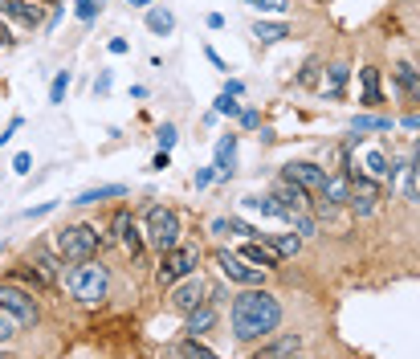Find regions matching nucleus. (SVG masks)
<instances>
[{"label": "nucleus", "instance_id": "f257e3e1", "mask_svg": "<svg viewBox=\"0 0 420 359\" xmlns=\"http://www.w3.org/2000/svg\"><path fill=\"white\" fill-rule=\"evenodd\" d=\"M281 322V302L270 290H245L241 298H233V335L241 343H253V339H266L274 335Z\"/></svg>", "mask_w": 420, "mask_h": 359}, {"label": "nucleus", "instance_id": "f03ea898", "mask_svg": "<svg viewBox=\"0 0 420 359\" xmlns=\"http://www.w3.org/2000/svg\"><path fill=\"white\" fill-rule=\"evenodd\" d=\"M66 286H70V294L78 302L98 307L106 298V290H110V273H106V266H94V258H90V262H78V269H70Z\"/></svg>", "mask_w": 420, "mask_h": 359}, {"label": "nucleus", "instance_id": "7ed1b4c3", "mask_svg": "<svg viewBox=\"0 0 420 359\" xmlns=\"http://www.w3.org/2000/svg\"><path fill=\"white\" fill-rule=\"evenodd\" d=\"M98 229L94 224H66V229H57V253L66 258V262H90L94 253H98Z\"/></svg>", "mask_w": 420, "mask_h": 359}, {"label": "nucleus", "instance_id": "20e7f679", "mask_svg": "<svg viewBox=\"0 0 420 359\" xmlns=\"http://www.w3.org/2000/svg\"><path fill=\"white\" fill-rule=\"evenodd\" d=\"M196 266H200V249L196 245H172L168 253H163V266H159V286H176L180 278H188V273H196Z\"/></svg>", "mask_w": 420, "mask_h": 359}, {"label": "nucleus", "instance_id": "39448f33", "mask_svg": "<svg viewBox=\"0 0 420 359\" xmlns=\"http://www.w3.org/2000/svg\"><path fill=\"white\" fill-rule=\"evenodd\" d=\"M147 241L159 253H168L172 245H180V217L172 208H151L147 213Z\"/></svg>", "mask_w": 420, "mask_h": 359}, {"label": "nucleus", "instance_id": "423d86ee", "mask_svg": "<svg viewBox=\"0 0 420 359\" xmlns=\"http://www.w3.org/2000/svg\"><path fill=\"white\" fill-rule=\"evenodd\" d=\"M0 311H8L21 327H33L37 322V298L21 286H0Z\"/></svg>", "mask_w": 420, "mask_h": 359}, {"label": "nucleus", "instance_id": "0eeeda50", "mask_svg": "<svg viewBox=\"0 0 420 359\" xmlns=\"http://www.w3.org/2000/svg\"><path fill=\"white\" fill-rule=\"evenodd\" d=\"M200 302H208V282H204L200 273H188V278H180V282L172 286V307L180 314L196 311Z\"/></svg>", "mask_w": 420, "mask_h": 359}, {"label": "nucleus", "instance_id": "6e6552de", "mask_svg": "<svg viewBox=\"0 0 420 359\" xmlns=\"http://www.w3.org/2000/svg\"><path fill=\"white\" fill-rule=\"evenodd\" d=\"M217 266H221V273H225L229 282H241V286H257V282H261V269L249 266L241 253H229V249H221V253H217Z\"/></svg>", "mask_w": 420, "mask_h": 359}, {"label": "nucleus", "instance_id": "1a4fd4ad", "mask_svg": "<svg viewBox=\"0 0 420 359\" xmlns=\"http://www.w3.org/2000/svg\"><path fill=\"white\" fill-rule=\"evenodd\" d=\"M286 180H294L298 188H306V192H323V184H327V172L319 168V164H306V159H298V164H286Z\"/></svg>", "mask_w": 420, "mask_h": 359}, {"label": "nucleus", "instance_id": "9d476101", "mask_svg": "<svg viewBox=\"0 0 420 359\" xmlns=\"http://www.w3.org/2000/svg\"><path fill=\"white\" fill-rule=\"evenodd\" d=\"M351 208L359 213V217H372L375 213V200H379V188H375V180L368 176H355V184H351Z\"/></svg>", "mask_w": 420, "mask_h": 359}, {"label": "nucleus", "instance_id": "9b49d317", "mask_svg": "<svg viewBox=\"0 0 420 359\" xmlns=\"http://www.w3.org/2000/svg\"><path fill=\"white\" fill-rule=\"evenodd\" d=\"M0 12L12 17V21L25 25V29H37V25H41V8H37L33 0H0Z\"/></svg>", "mask_w": 420, "mask_h": 359}, {"label": "nucleus", "instance_id": "f8f14e48", "mask_svg": "<svg viewBox=\"0 0 420 359\" xmlns=\"http://www.w3.org/2000/svg\"><path fill=\"white\" fill-rule=\"evenodd\" d=\"M351 176H368V180H388L392 176V164H388V155L379 151V147H368L363 151V164L351 172Z\"/></svg>", "mask_w": 420, "mask_h": 359}, {"label": "nucleus", "instance_id": "ddd939ff", "mask_svg": "<svg viewBox=\"0 0 420 359\" xmlns=\"http://www.w3.org/2000/svg\"><path fill=\"white\" fill-rule=\"evenodd\" d=\"M306 196H310V192H306V188H298L294 180H286V184H281L278 192H274V200H278L281 208H286V217H294V213H302V208L310 204Z\"/></svg>", "mask_w": 420, "mask_h": 359}, {"label": "nucleus", "instance_id": "4468645a", "mask_svg": "<svg viewBox=\"0 0 420 359\" xmlns=\"http://www.w3.org/2000/svg\"><path fill=\"white\" fill-rule=\"evenodd\" d=\"M241 258H245L249 266H257V269H278V262H281L278 253H274L270 245H261L257 237H249V245L241 249Z\"/></svg>", "mask_w": 420, "mask_h": 359}, {"label": "nucleus", "instance_id": "2eb2a0df", "mask_svg": "<svg viewBox=\"0 0 420 359\" xmlns=\"http://www.w3.org/2000/svg\"><path fill=\"white\" fill-rule=\"evenodd\" d=\"M233 164H237V135H221V143H217V164H212V172L217 176H233Z\"/></svg>", "mask_w": 420, "mask_h": 359}, {"label": "nucleus", "instance_id": "dca6fc26", "mask_svg": "<svg viewBox=\"0 0 420 359\" xmlns=\"http://www.w3.org/2000/svg\"><path fill=\"white\" fill-rule=\"evenodd\" d=\"M212 322H217V307H212V294H208V302H200L196 311H188V335H200Z\"/></svg>", "mask_w": 420, "mask_h": 359}, {"label": "nucleus", "instance_id": "f3484780", "mask_svg": "<svg viewBox=\"0 0 420 359\" xmlns=\"http://www.w3.org/2000/svg\"><path fill=\"white\" fill-rule=\"evenodd\" d=\"M347 74H351V66L334 61V66L327 70V78H323V94H327V98H343V90H347Z\"/></svg>", "mask_w": 420, "mask_h": 359}, {"label": "nucleus", "instance_id": "a211bd4d", "mask_svg": "<svg viewBox=\"0 0 420 359\" xmlns=\"http://www.w3.org/2000/svg\"><path fill=\"white\" fill-rule=\"evenodd\" d=\"M114 196H127V188H123V184H98V188L78 192L74 204H98V200H114Z\"/></svg>", "mask_w": 420, "mask_h": 359}, {"label": "nucleus", "instance_id": "6ab92c4d", "mask_svg": "<svg viewBox=\"0 0 420 359\" xmlns=\"http://www.w3.org/2000/svg\"><path fill=\"white\" fill-rule=\"evenodd\" d=\"M261 241H270V249H274L278 258H294V253L302 249V237H298V233H278V237L261 233Z\"/></svg>", "mask_w": 420, "mask_h": 359}, {"label": "nucleus", "instance_id": "aec40b11", "mask_svg": "<svg viewBox=\"0 0 420 359\" xmlns=\"http://www.w3.org/2000/svg\"><path fill=\"white\" fill-rule=\"evenodd\" d=\"M253 37L261 45H278V41L290 37V29H286L281 21H257V25H253Z\"/></svg>", "mask_w": 420, "mask_h": 359}, {"label": "nucleus", "instance_id": "412c9836", "mask_svg": "<svg viewBox=\"0 0 420 359\" xmlns=\"http://www.w3.org/2000/svg\"><path fill=\"white\" fill-rule=\"evenodd\" d=\"M241 204H245L249 213H261V217H286V208H281L274 196H245ZM286 221H290V217H286Z\"/></svg>", "mask_w": 420, "mask_h": 359}, {"label": "nucleus", "instance_id": "4be33fe9", "mask_svg": "<svg viewBox=\"0 0 420 359\" xmlns=\"http://www.w3.org/2000/svg\"><path fill=\"white\" fill-rule=\"evenodd\" d=\"M147 29H151V33H159V37H168V33L176 29L172 8H147Z\"/></svg>", "mask_w": 420, "mask_h": 359}, {"label": "nucleus", "instance_id": "5701e85b", "mask_svg": "<svg viewBox=\"0 0 420 359\" xmlns=\"http://www.w3.org/2000/svg\"><path fill=\"white\" fill-rule=\"evenodd\" d=\"M396 86L404 90L408 98H417L420 102V74L412 70V66H396Z\"/></svg>", "mask_w": 420, "mask_h": 359}, {"label": "nucleus", "instance_id": "b1692460", "mask_svg": "<svg viewBox=\"0 0 420 359\" xmlns=\"http://www.w3.org/2000/svg\"><path fill=\"white\" fill-rule=\"evenodd\" d=\"M359 82H363V106H379V70H359Z\"/></svg>", "mask_w": 420, "mask_h": 359}, {"label": "nucleus", "instance_id": "393cba45", "mask_svg": "<svg viewBox=\"0 0 420 359\" xmlns=\"http://www.w3.org/2000/svg\"><path fill=\"white\" fill-rule=\"evenodd\" d=\"M351 131L368 135V131H392V119H375V115H355L351 119Z\"/></svg>", "mask_w": 420, "mask_h": 359}, {"label": "nucleus", "instance_id": "a878e982", "mask_svg": "<svg viewBox=\"0 0 420 359\" xmlns=\"http://www.w3.org/2000/svg\"><path fill=\"white\" fill-rule=\"evenodd\" d=\"M294 351H302V339H298V335H286V339H278V343L261 347V356H294Z\"/></svg>", "mask_w": 420, "mask_h": 359}, {"label": "nucleus", "instance_id": "bb28decb", "mask_svg": "<svg viewBox=\"0 0 420 359\" xmlns=\"http://www.w3.org/2000/svg\"><path fill=\"white\" fill-rule=\"evenodd\" d=\"M119 233H123V249H127V253H131V258H139L143 241H139V229H135V221H131V217H127V221H123V229H119Z\"/></svg>", "mask_w": 420, "mask_h": 359}, {"label": "nucleus", "instance_id": "cd10ccee", "mask_svg": "<svg viewBox=\"0 0 420 359\" xmlns=\"http://www.w3.org/2000/svg\"><path fill=\"white\" fill-rule=\"evenodd\" d=\"M176 356H200V359H212L217 356V351H212V347H204V343H200V339H196V335H192V339H184V343H180V347H176Z\"/></svg>", "mask_w": 420, "mask_h": 359}, {"label": "nucleus", "instance_id": "c85d7f7f", "mask_svg": "<svg viewBox=\"0 0 420 359\" xmlns=\"http://www.w3.org/2000/svg\"><path fill=\"white\" fill-rule=\"evenodd\" d=\"M66 90H70V70H61V74L53 78V86H49V102L61 106V102H66Z\"/></svg>", "mask_w": 420, "mask_h": 359}, {"label": "nucleus", "instance_id": "c756f323", "mask_svg": "<svg viewBox=\"0 0 420 359\" xmlns=\"http://www.w3.org/2000/svg\"><path fill=\"white\" fill-rule=\"evenodd\" d=\"M212 115H229V119H237V115H241V102H237V94H221V98L212 102Z\"/></svg>", "mask_w": 420, "mask_h": 359}, {"label": "nucleus", "instance_id": "7c9ffc66", "mask_svg": "<svg viewBox=\"0 0 420 359\" xmlns=\"http://www.w3.org/2000/svg\"><path fill=\"white\" fill-rule=\"evenodd\" d=\"M245 4L257 8V12H278V17H286V8H290L286 0H245Z\"/></svg>", "mask_w": 420, "mask_h": 359}, {"label": "nucleus", "instance_id": "2f4dec72", "mask_svg": "<svg viewBox=\"0 0 420 359\" xmlns=\"http://www.w3.org/2000/svg\"><path fill=\"white\" fill-rule=\"evenodd\" d=\"M290 224H294V233H298V237H314V233H319V229H314V221H310L306 213H294V217H290Z\"/></svg>", "mask_w": 420, "mask_h": 359}, {"label": "nucleus", "instance_id": "473e14b6", "mask_svg": "<svg viewBox=\"0 0 420 359\" xmlns=\"http://www.w3.org/2000/svg\"><path fill=\"white\" fill-rule=\"evenodd\" d=\"M17 331H21V322H17V318H12L8 311H0V343H8Z\"/></svg>", "mask_w": 420, "mask_h": 359}, {"label": "nucleus", "instance_id": "72a5a7b5", "mask_svg": "<svg viewBox=\"0 0 420 359\" xmlns=\"http://www.w3.org/2000/svg\"><path fill=\"white\" fill-rule=\"evenodd\" d=\"M102 8V0H74V12H78V21H94V12Z\"/></svg>", "mask_w": 420, "mask_h": 359}, {"label": "nucleus", "instance_id": "f704fd0d", "mask_svg": "<svg viewBox=\"0 0 420 359\" xmlns=\"http://www.w3.org/2000/svg\"><path fill=\"white\" fill-rule=\"evenodd\" d=\"M155 139H159V147L168 151V147H176V139H180V135H176V127H172V123H163V127L155 131Z\"/></svg>", "mask_w": 420, "mask_h": 359}, {"label": "nucleus", "instance_id": "c9c22d12", "mask_svg": "<svg viewBox=\"0 0 420 359\" xmlns=\"http://www.w3.org/2000/svg\"><path fill=\"white\" fill-rule=\"evenodd\" d=\"M298 82H306V86H314V82H319V61H314V57L306 61V70L298 74Z\"/></svg>", "mask_w": 420, "mask_h": 359}, {"label": "nucleus", "instance_id": "e433bc0d", "mask_svg": "<svg viewBox=\"0 0 420 359\" xmlns=\"http://www.w3.org/2000/svg\"><path fill=\"white\" fill-rule=\"evenodd\" d=\"M237 119H241V127H245V131H257V123H261V119H257V110H241Z\"/></svg>", "mask_w": 420, "mask_h": 359}, {"label": "nucleus", "instance_id": "4c0bfd02", "mask_svg": "<svg viewBox=\"0 0 420 359\" xmlns=\"http://www.w3.org/2000/svg\"><path fill=\"white\" fill-rule=\"evenodd\" d=\"M29 164H33V159H29V151H21V155L12 159V172H17V176H29Z\"/></svg>", "mask_w": 420, "mask_h": 359}, {"label": "nucleus", "instance_id": "58836bf2", "mask_svg": "<svg viewBox=\"0 0 420 359\" xmlns=\"http://www.w3.org/2000/svg\"><path fill=\"white\" fill-rule=\"evenodd\" d=\"M106 90H110V70H102L98 82H94V94H106Z\"/></svg>", "mask_w": 420, "mask_h": 359}, {"label": "nucleus", "instance_id": "ea45409f", "mask_svg": "<svg viewBox=\"0 0 420 359\" xmlns=\"http://www.w3.org/2000/svg\"><path fill=\"white\" fill-rule=\"evenodd\" d=\"M46 213H53V200H49V204H37V208H25V217H46Z\"/></svg>", "mask_w": 420, "mask_h": 359}, {"label": "nucleus", "instance_id": "a19ab883", "mask_svg": "<svg viewBox=\"0 0 420 359\" xmlns=\"http://www.w3.org/2000/svg\"><path fill=\"white\" fill-rule=\"evenodd\" d=\"M21 131V119H12V123H8V127H4V135H0V143H8V139H12V135Z\"/></svg>", "mask_w": 420, "mask_h": 359}, {"label": "nucleus", "instance_id": "79ce46f5", "mask_svg": "<svg viewBox=\"0 0 420 359\" xmlns=\"http://www.w3.org/2000/svg\"><path fill=\"white\" fill-rule=\"evenodd\" d=\"M127 49H131V45L123 41V37H114V41H110V53H114V57H123V53H127Z\"/></svg>", "mask_w": 420, "mask_h": 359}, {"label": "nucleus", "instance_id": "37998d69", "mask_svg": "<svg viewBox=\"0 0 420 359\" xmlns=\"http://www.w3.org/2000/svg\"><path fill=\"white\" fill-rule=\"evenodd\" d=\"M212 176H217L212 168H204V172H196V188H204V184H212Z\"/></svg>", "mask_w": 420, "mask_h": 359}, {"label": "nucleus", "instance_id": "c03bdc74", "mask_svg": "<svg viewBox=\"0 0 420 359\" xmlns=\"http://www.w3.org/2000/svg\"><path fill=\"white\" fill-rule=\"evenodd\" d=\"M204 53H208V61H212V66H217V70H229V66H225V61H221V53H217V49H204Z\"/></svg>", "mask_w": 420, "mask_h": 359}, {"label": "nucleus", "instance_id": "a18cd8bd", "mask_svg": "<svg viewBox=\"0 0 420 359\" xmlns=\"http://www.w3.org/2000/svg\"><path fill=\"white\" fill-rule=\"evenodd\" d=\"M404 127H412V131H420V115H408V119H404Z\"/></svg>", "mask_w": 420, "mask_h": 359}, {"label": "nucleus", "instance_id": "49530a36", "mask_svg": "<svg viewBox=\"0 0 420 359\" xmlns=\"http://www.w3.org/2000/svg\"><path fill=\"white\" fill-rule=\"evenodd\" d=\"M127 4H135V8H147V4H151V0H127Z\"/></svg>", "mask_w": 420, "mask_h": 359}, {"label": "nucleus", "instance_id": "de8ad7c7", "mask_svg": "<svg viewBox=\"0 0 420 359\" xmlns=\"http://www.w3.org/2000/svg\"><path fill=\"white\" fill-rule=\"evenodd\" d=\"M417 176H420V143H417Z\"/></svg>", "mask_w": 420, "mask_h": 359}, {"label": "nucleus", "instance_id": "09e8293b", "mask_svg": "<svg viewBox=\"0 0 420 359\" xmlns=\"http://www.w3.org/2000/svg\"><path fill=\"white\" fill-rule=\"evenodd\" d=\"M4 37H8V33H4V29H0V41H4Z\"/></svg>", "mask_w": 420, "mask_h": 359}, {"label": "nucleus", "instance_id": "8fccbe9b", "mask_svg": "<svg viewBox=\"0 0 420 359\" xmlns=\"http://www.w3.org/2000/svg\"><path fill=\"white\" fill-rule=\"evenodd\" d=\"M46 4H57V0H46Z\"/></svg>", "mask_w": 420, "mask_h": 359}]
</instances>
